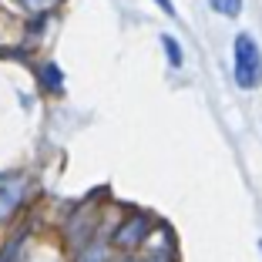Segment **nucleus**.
I'll return each mask as SVG.
<instances>
[{"instance_id": "nucleus-1", "label": "nucleus", "mask_w": 262, "mask_h": 262, "mask_svg": "<svg viewBox=\"0 0 262 262\" xmlns=\"http://www.w3.org/2000/svg\"><path fill=\"white\" fill-rule=\"evenodd\" d=\"M232 74L242 91H255L262 84V51L252 34H235L232 40Z\"/></svg>"}, {"instance_id": "nucleus-2", "label": "nucleus", "mask_w": 262, "mask_h": 262, "mask_svg": "<svg viewBox=\"0 0 262 262\" xmlns=\"http://www.w3.org/2000/svg\"><path fill=\"white\" fill-rule=\"evenodd\" d=\"M151 232H155V229H151V219L141 215V212H135V215L124 219L121 229L115 232V246H118V249H128V252H131V249H138L141 242L151 235Z\"/></svg>"}, {"instance_id": "nucleus-3", "label": "nucleus", "mask_w": 262, "mask_h": 262, "mask_svg": "<svg viewBox=\"0 0 262 262\" xmlns=\"http://www.w3.org/2000/svg\"><path fill=\"white\" fill-rule=\"evenodd\" d=\"M24 192H27V178L24 175H4L0 178V222H7L17 208L24 205Z\"/></svg>"}, {"instance_id": "nucleus-4", "label": "nucleus", "mask_w": 262, "mask_h": 262, "mask_svg": "<svg viewBox=\"0 0 262 262\" xmlns=\"http://www.w3.org/2000/svg\"><path fill=\"white\" fill-rule=\"evenodd\" d=\"M40 84L47 88V91H61L64 88V74H61V68L57 64H40Z\"/></svg>"}, {"instance_id": "nucleus-5", "label": "nucleus", "mask_w": 262, "mask_h": 262, "mask_svg": "<svg viewBox=\"0 0 262 262\" xmlns=\"http://www.w3.org/2000/svg\"><path fill=\"white\" fill-rule=\"evenodd\" d=\"M208 7L222 17H239L242 14V0H208Z\"/></svg>"}, {"instance_id": "nucleus-6", "label": "nucleus", "mask_w": 262, "mask_h": 262, "mask_svg": "<svg viewBox=\"0 0 262 262\" xmlns=\"http://www.w3.org/2000/svg\"><path fill=\"white\" fill-rule=\"evenodd\" d=\"M162 47H165V54H168L171 68H178V64H182V47H178V40L168 37V34H162Z\"/></svg>"}, {"instance_id": "nucleus-7", "label": "nucleus", "mask_w": 262, "mask_h": 262, "mask_svg": "<svg viewBox=\"0 0 262 262\" xmlns=\"http://www.w3.org/2000/svg\"><path fill=\"white\" fill-rule=\"evenodd\" d=\"M20 4H24L27 10H37V14H44V10H51V7H54L57 0H20Z\"/></svg>"}, {"instance_id": "nucleus-8", "label": "nucleus", "mask_w": 262, "mask_h": 262, "mask_svg": "<svg viewBox=\"0 0 262 262\" xmlns=\"http://www.w3.org/2000/svg\"><path fill=\"white\" fill-rule=\"evenodd\" d=\"M81 262H104V255H101V246H91L84 255H81Z\"/></svg>"}, {"instance_id": "nucleus-9", "label": "nucleus", "mask_w": 262, "mask_h": 262, "mask_svg": "<svg viewBox=\"0 0 262 262\" xmlns=\"http://www.w3.org/2000/svg\"><path fill=\"white\" fill-rule=\"evenodd\" d=\"M155 4H158V7L165 10V14H175V7H171V0H155Z\"/></svg>"}, {"instance_id": "nucleus-10", "label": "nucleus", "mask_w": 262, "mask_h": 262, "mask_svg": "<svg viewBox=\"0 0 262 262\" xmlns=\"http://www.w3.org/2000/svg\"><path fill=\"white\" fill-rule=\"evenodd\" d=\"M124 262H155V259H138V255H135V259H124Z\"/></svg>"}, {"instance_id": "nucleus-11", "label": "nucleus", "mask_w": 262, "mask_h": 262, "mask_svg": "<svg viewBox=\"0 0 262 262\" xmlns=\"http://www.w3.org/2000/svg\"><path fill=\"white\" fill-rule=\"evenodd\" d=\"M259 249H262V242H259Z\"/></svg>"}]
</instances>
